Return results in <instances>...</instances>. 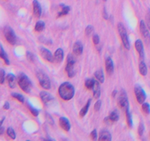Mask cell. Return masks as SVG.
Masks as SVG:
<instances>
[{
  "label": "cell",
  "instance_id": "cell-13",
  "mask_svg": "<svg viewBox=\"0 0 150 141\" xmlns=\"http://www.w3.org/2000/svg\"><path fill=\"white\" fill-rule=\"evenodd\" d=\"M40 97L42 102L45 104H46V105L54 100L52 95L50 93H48L45 92V91H42V92L40 93Z\"/></svg>",
  "mask_w": 150,
  "mask_h": 141
},
{
  "label": "cell",
  "instance_id": "cell-42",
  "mask_svg": "<svg viewBox=\"0 0 150 141\" xmlns=\"http://www.w3.org/2000/svg\"><path fill=\"white\" fill-rule=\"evenodd\" d=\"M4 110H9L10 109V104H9L8 101H6L4 104Z\"/></svg>",
  "mask_w": 150,
  "mask_h": 141
},
{
  "label": "cell",
  "instance_id": "cell-17",
  "mask_svg": "<svg viewBox=\"0 0 150 141\" xmlns=\"http://www.w3.org/2000/svg\"><path fill=\"white\" fill-rule=\"evenodd\" d=\"M83 44L80 42V41H76L74 43L73 47V53L76 55H80L83 53Z\"/></svg>",
  "mask_w": 150,
  "mask_h": 141
},
{
  "label": "cell",
  "instance_id": "cell-33",
  "mask_svg": "<svg viewBox=\"0 0 150 141\" xmlns=\"http://www.w3.org/2000/svg\"><path fill=\"white\" fill-rule=\"evenodd\" d=\"M28 107H29V110H30V112L32 113V115H33L34 116H35V117H36V116H38V115H39V111H38L36 108H35V107H32L31 104H28Z\"/></svg>",
  "mask_w": 150,
  "mask_h": 141
},
{
  "label": "cell",
  "instance_id": "cell-41",
  "mask_svg": "<svg viewBox=\"0 0 150 141\" xmlns=\"http://www.w3.org/2000/svg\"><path fill=\"white\" fill-rule=\"evenodd\" d=\"M26 57H27V59L30 62H34V60H35V59H34V55L32 52L27 51V52H26Z\"/></svg>",
  "mask_w": 150,
  "mask_h": 141
},
{
  "label": "cell",
  "instance_id": "cell-19",
  "mask_svg": "<svg viewBox=\"0 0 150 141\" xmlns=\"http://www.w3.org/2000/svg\"><path fill=\"white\" fill-rule=\"evenodd\" d=\"M112 137H111V135L108 131L107 130H103L101 131L100 133L99 137L98 140H111Z\"/></svg>",
  "mask_w": 150,
  "mask_h": 141
},
{
  "label": "cell",
  "instance_id": "cell-8",
  "mask_svg": "<svg viewBox=\"0 0 150 141\" xmlns=\"http://www.w3.org/2000/svg\"><path fill=\"white\" fill-rule=\"evenodd\" d=\"M139 29H140V32L144 40L145 43L146 44H149L150 43V33L149 29L148 28L147 25L144 21H141L139 24Z\"/></svg>",
  "mask_w": 150,
  "mask_h": 141
},
{
  "label": "cell",
  "instance_id": "cell-9",
  "mask_svg": "<svg viewBox=\"0 0 150 141\" xmlns=\"http://www.w3.org/2000/svg\"><path fill=\"white\" fill-rule=\"evenodd\" d=\"M134 92L138 102L139 104H143L146 98V94L143 88L140 85H136L134 88Z\"/></svg>",
  "mask_w": 150,
  "mask_h": 141
},
{
  "label": "cell",
  "instance_id": "cell-7",
  "mask_svg": "<svg viewBox=\"0 0 150 141\" xmlns=\"http://www.w3.org/2000/svg\"><path fill=\"white\" fill-rule=\"evenodd\" d=\"M118 104L121 108L124 109L125 110L127 111L129 110V102L128 98H127V93L125 90H122L118 97Z\"/></svg>",
  "mask_w": 150,
  "mask_h": 141
},
{
  "label": "cell",
  "instance_id": "cell-35",
  "mask_svg": "<svg viewBox=\"0 0 150 141\" xmlns=\"http://www.w3.org/2000/svg\"><path fill=\"white\" fill-rule=\"evenodd\" d=\"M144 132V125L143 123H140L139 126V129H138V132H139V136H142Z\"/></svg>",
  "mask_w": 150,
  "mask_h": 141
},
{
  "label": "cell",
  "instance_id": "cell-18",
  "mask_svg": "<svg viewBox=\"0 0 150 141\" xmlns=\"http://www.w3.org/2000/svg\"><path fill=\"white\" fill-rule=\"evenodd\" d=\"M92 91H93V96L95 98H99L100 96V82L98 80H95V83L94 87L92 88Z\"/></svg>",
  "mask_w": 150,
  "mask_h": 141
},
{
  "label": "cell",
  "instance_id": "cell-32",
  "mask_svg": "<svg viewBox=\"0 0 150 141\" xmlns=\"http://www.w3.org/2000/svg\"><path fill=\"white\" fill-rule=\"evenodd\" d=\"M11 95L13 97V98H15L16 99H17L18 101H20V102H21V103L24 102V97H23L21 94L16 93H13L11 94Z\"/></svg>",
  "mask_w": 150,
  "mask_h": 141
},
{
  "label": "cell",
  "instance_id": "cell-38",
  "mask_svg": "<svg viewBox=\"0 0 150 141\" xmlns=\"http://www.w3.org/2000/svg\"><path fill=\"white\" fill-rule=\"evenodd\" d=\"M92 41H93L94 44H95V45H98V44L100 43L99 36H98L97 34H95V35H93V36H92Z\"/></svg>",
  "mask_w": 150,
  "mask_h": 141
},
{
  "label": "cell",
  "instance_id": "cell-21",
  "mask_svg": "<svg viewBox=\"0 0 150 141\" xmlns=\"http://www.w3.org/2000/svg\"><path fill=\"white\" fill-rule=\"evenodd\" d=\"M139 73L142 75V76H146L147 74V67H146V63L144 62V60H141L140 63H139Z\"/></svg>",
  "mask_w": 150,
  "mask_h": 141
},
{
  "label": "cell",
  "instance_id": "cell-11",
  "mask_svg": "<svg viewBox=\"0 0 150 141\" xmlns=\"http://www.w3.org/2000/svg\"><path fill=\"white\" fill-rule=\"evenodd\" d=\"M135 46L136 50L139 53V58L141 60H144V44L141 40H137L135 43Z\"/></svg>",
  "mask_w": 150,
  "mask_h": 141
},
{
  "label": "cell",
  "instance_id": "cell-25",
  "mask_svg": "<svg viewBox=\"0 0 150 141\" xmlns=\"http://www.w3.org/2000/svg\"><path fill=\"white\" fill-rule=\"evenodd\" d=\"M90 104H91V99H89V101L86 102V105H85L84 107H83V108L81 110V111H80L81 117H84V116L86 115V113H87V112H88V110H89V107H90Z\"/></svg>",
  "mask_w": 150,
  "mask_h": 141
},
{
  "label": "cell",
  "instance_id": "cell-29",
  "mask_svg": "<svg viewBox=\"0 0 150 141\" xmlns=\"http://www.w3.org/2000/svg\"><path fill=\"white\" fill-rule=\"evenodd\" d=\"M126 117H127V126L130 128L133 127V119H132L131 113H130L129 110L126 111Z\"/></svg>",
  "mask_w": 150,
  "mask_h": 141
},
{
  "label": "cell",
  "instance_id": "cell-5",
  "mask_svg": "<svg viewBox=\"0 0 150 141\" xmlns=\"http://www.w3.org/2000/svg\"><path fill=\"white\" fill-rule=\"evenodd\" d=\"M75 64H76V59L71 54H69L67 58V65H66L65 70L69 77L72 78L76 74L75 70Z\"/></svg>",
  "mask_w": 150,
  "mask_h": 141
},
{
  "label": "cell",
  "instance_id": "cell-2",
  "mask_svg": "<svg viewBox=\"0 0 150 141\" xmlns=\"http://www.w3.org/2000/svg\"><path fill=\"white\" fill-rule=\"evenodd\" d=\"M18 84L21 89L25 93H29L32 90V85L30 79L24 73H21L18 76Z\"/></svg>",
  "mask_w": 150,
  "mask_h": 141
},
{
  "label": "cell",
  "instance_id": "cell-4",
  "mask_svg": "<svg viewBox=\"0 0 150 141\" xmlns=\"http://www.w3.org/2000/svg\"><path fill=\"white\" fill-rule=\"evenodd\" d=\"M117 27H118V32L120 35V38H121L123 46H124L125 48L126 49H130V41H129L128 35H127V30H126L125 27V26L123 25V24L122 23H119Z\"/></svg>",
  "mask_w": 150,
  "mask_h": 141
},
{
  "label": "cell",
  "instance_id": "cell-16",
  "mask_svg": "<svg viewBox=\"0 0 150 141\" xmlns=\"http://www.w3.org/2000/svg\"><path fill=\"white\" fill-rule=\"evenodd\" d=\"M59 125L64 131L68 132L70 129V123L68 119L65 117H61L59 118Z\"/></svg>",
  "mask_w": 150,
  "mask_h": 141
},
{
  "label": "cell",
  "instance_id": "cell-3",
  "mask_svg": "<svg viewBox=\"0 0 150 141\" xmlns=\"http://www.w3.org/2000/svg\"><path fill=\"white\" fill-rule=\"evenodd\" d=\"M36 75L40 86L44 89L49 90L51 88V81L48 75L42 70H38Z\"/></svg>",
  "mask_w": 150,
  "mask_h": 141
},
{
  "label": "cell",
  "instance_id": "cell-1",
  "mask_svg": "<svg viewBox=\"0 0 150 141\" xmlns=\"http://www.w3.org/2000/svg\"><path fill=\"white\" fill-rule=\"evenodd\" d=\"M59 94L61 98L65 101H68L73 98L75 94V88L70 82H65L61 84L59 88Z\"/></svg>",
  "mask_w": 150,
  "mask_h": 141
},
{
  "label": "cell",
  "instance_id": "cell-39",
  "mask_svg": "<svg viewBox=\"0 0 150 141\" xmlns=\"http://www.w3.org/2000/svg\"><path fill=\"white\" fill-rule=\"evenodd\" d=\"M91 138H92L93 140H98V133H97V130L96 129H94L92 132H91Z\"/></svg>",
  "mask_w": 150,
  "mask_h": 141
},
{
  "label": "cell",
  "instance_id": "cell-24",
  "mask_svg": "<svg viewBox=\"0 0 150 141\" xmlns=\"http://www.w3.org/2000/svg\"><path fill=\"white\" fill-rule=\"evenodd\" d=\"M0 57L4 61V63L7 65H10V60H9L8 56H7V53L4 51V48H3L2 46H1L0 48Z\"/></svg>",
  "mask_w": 150,
  "mask_h": 141
},
{
  "label": "cell",
  "instance_id": "cell-15",
  "mask_svg": "<svg viewBox=\"0 0 150 141\" xmlns=\"http://www.w3.org/2000/svg\"><path fill=\"white\" fill-rule=\"evenodd\" d=\"M54 59L56 63H60L61 62H62L63 59H64V51L62 48H59L56 50L54 54Z\"/></svg>",
  "mask_w": 150,
  "mask_h": 141
},
{
  "label": "cell",
  "instance_id": "cell-23",
  "mask_svg": "<svg viewBox=\"0 0 150 141\" xmlns=\"http://www.w3.org/2000/svg\"><path fill=\"white\" fill-rule=\"evenodd\" d=\"M95 76L98 81H99L100 83H103L105 80V76H104L103 71L102 70H98L95 73Z\"/></svg>",
  "mask_w": 150,
  "mask_h": 141
},
{
  "label": "cell",
  "instance_id": "cell-12",
  "mask_svg": "<svg viewBox=\"0 0 150 141\" xmlns=\"http://www.w3.org/2000/svg\"><path fill=\"white\" fill-rule=\"evenodd\" d=\"M105 69L106 71L108 74H112L114 73V62H113L112 59L110 57H107L105 60Z\"/></svg>",
  "mask_w": 150,
  "mask_h": 141
},
{
  "label": "cell",
  "instance_id": "cell-43",
  "mask_svg": "<svg viewBox=\"0 0 150 141\" xmlns=\"http://www.w3.org/2000/svg\"><path fill=\"white\" fill-rule=\"evenodd\" d=\"M103 14H104V19H108V15H107L106 11H105V10H104Z\"/></svg>",
  "mask_w": 150,
  "mask_h": 141
},
{
  "label": "cell",
  "instance_id": "cell-40",
  "mask_svg": "<svg viewBox=\"0 0 150 141\" xmlns=\"http://www.w3.org/2000/svg\"><path fill=\"white\" fill-rule=\"evenodd\" d=\"M0 73H1V84H3L4 82V80L6 79L5 72H4V70L3 69H1Z\"/></svg>",
  "mask_w": 150,
  "mask_h": 141
},
{
  "label": "cell",
  "instance_id": "cell-28",
  "mask_svg": "<svg viewBox=\"0 0 150 141\" xmlns=\"http://www.w3.org/2000/svg\"><path fill=\"white\" fill-rule=\"evenodd\" d=\"M95 83V79H88L85 81V87L87 89L92 90V88L94 87Z\"/></svg>",
  "mask_w": 150,
  "mask_h": 141
},
{
  "label": "cell",
  "instance_id": "cell-26",
  "mask_svg": "<svg viewBox=\"0 0 150 141\" xmlns=\"http://www.w3.org/2000/svg\"><path fill=\"white\" fill-rule=\"evenodd\" d=\"M62 10L59 12L58 13V17H61V16H66L67 13H69L70 10V7L67 5H62Z\"/></svg>",
  "mask_w": 150,
  "mask_h": 141
},
{
  "label": "cell",
  "instance_id": "cell-22",
  "mask_svg": "<svg viewBox=\"0 0 150 141\" xmlns=\"http://www.w3.org/2000/svg\"><path fill=\"white\" fill-rule=\"evenodd\" d=\"M108 118L109 119V121L117 122L120 119V113H119L117 110H114V111H112L110 113L109 116Z\"/></svg>",
  "mask_w": 150,
  "mask_h": 141
},
{
  "label": "cell",
  "instance_id": "cell-34",
  "mask_svg": "<svg viewBox=\"0 0 150 141\" xmlns=\"http://www.w3.org/2000/svg\"><path fill=\"white\" fill-rule=\"evenodd\" d=\"M94 31V27L92 26V25H89L86 27V29H85V33H86V35L89 36L92 34Z\"/></svg>",
  "mask_w": 150,
  "mask_h": 141
},
{
  "label": "cell",
  "instance_id": "cell-6",
  "mask_svg": "<svg viewBox=\"0 0 150 141\" xmlns=\"http://www.w3.org/2000/svg\"><path fill=\"white\" fill-rule=\"evenodd\" d=\"M4 35L5 39L7 40V42L9 43L11 45H14L16 43V41H17V38H16V35L15 32L13 31V29H12L10 26H5L4 28Z\"/></svg>",
  "mask_w": 150,
  "mask_h": 141
},
{
  "label": "cell",
  "instance_id": "cell-44",
  "mask_svg": "<svg viewBox=\"0 0 150 141\" xmlns=\"http://www.w3.org/2000/svg\"><path fill=\"white\" fill-rule=\"evenodd\" d=\"M4 127H2V126H1V127H0V135H2L3 132H4Z\"/></svg>",
  "mask_w": 150,
  "mask_h": 141
},
{
  "label": "cell",
  "instance_id": "cell-31",
  "mask_svg": "<svg viewBox=\"0 0 150 141\" xmlns=\"http://www.w3.org/2000/svg\"><path fill=\"white\" fill-rule=\"evenodd\" d=\"M142 110L144 113L146 115L150 114V105L149 104L146 102H144L142 104Z\"/></svg>",
  "mask_w": 150,
  "mask_h": 141
},
{
  "label": "cell",
  "instance_id": "cell-36",
  "mask_svg": "<svg viewBox=\"0 0 150 141\" xmlns=\"http://www.w3.org/2000/svg\"><path fill=\"white\" fill-rule=\"evenodd\" d=\"M101 104H102V102H101L100 100H98V101H96V103L95 104V106H94V109H95V111L98 112L100 110Z\"/></svg>",
  "mask_w": 150,
  "mask_h": 141
},
{
  "label": "cell",
  "instance_id": "cell-20",
  "mask_svg": "<svg viewBox=\"0 0 150 141\" xmlns=\"http://www.w3.org/2000/svg\"><path fill=\"white\" fill-rule=\"evenodd\" d=\"M6 79H7L9 86L10 88H15L16 84V77L14 74H13V73H9V74H7V76H6Z\"/></svg>",
  "mask_w": 150,
  "mask_h": 141
},
{
  "label": "cell",
  "instance_id": "cell-37",
  "mask_svg": "<svg viewBox=\"0 0 150 141\" xmlns=\"http://www.w3.org/2000/svg\"><path fill=\"white\" fill-rule=\"evenodd\" d=\"M146 24L150 30V9L148 10L147 13H146Z\"/></svg>",
  "mask_w": 150,
  "mask_h": 141
},
{
  "label": "cell",
  "instance_id": "cell-27",
  "mask_svg": "<svg viewBox=\"0 0 150 141\" xmlns=\"http://www.w3.org/2000/svg\"><path fill=\"white\" fill-rule=\"evenodd\" d=\"M45 29V23L42 21H39L36 23L35 26V29L37 32H42Z\"/></svg>",
  "mask_w": 150,
  "mask_h": 141
},
{
  "label": "cell",
  "instance_id": "cell-45",
  "mask_svg": "<svg viewBox=\"0 0 150 141\" xmlns=\"http://www.w3.org/2000/svg\"><path fill=\"white\" fill-rule=\"evenodd\" d=\"M117 90H114L113 91V93H112V96L113 97H115L116 95H117Z\"/></svg>",
  "mask_w": 150,
  "mask_h": 141
},
{
  "label": "cell",
  "instance_id": "cell-10",
  "mask_svg": "<svg viewBox=\"0 0 150 141\" xmlns=\"http://www.w3.org/2000/svg\"><path fill=\"white\" fill-rule=\"evenodd\" d=\"M40 54L42 57V58L45 60L50 62V63H52V62L54 61V56H53V54H51V52L48 48H45L44 47H40Z\"/></svg>",
  "mask_w": 150,
  "mask_h": 141
},
{
  "label": "cell",
  "instance_id": "cell-14",
  "mask_svg": "<svg viewBox=\"0 0 150 141\" xmlns=\"http://www.w3.org/2000/svg\"><path fill=\"white\" fill-rule=\"evenodd\" d=\"M33 13L37 18H40L42 14V7L38 0L33 1Z\"/></svg>",
  "mask_w": 150,
  "mask_h": 141
},
{
  "label": "cell",
  "instance_id": "cell-46",
  "mask_svg": "<svg viewBox=\"0 0 150 141\" xmlns=\"http://www.w3.org/2000/svg\"><path fill=\"white\" fill-rule=\"evenodd\" d=\"M4 117H2L1 121H0V126H1V125H2V123H3V121H4Z\"/></svg>",
  "mask_w": 150,
  "mask_h": 141
},
{
  "label": "cell",
  "instance_id": "cell-30",
  "mask_svg": "<svg viewBox=\"0 0 150 141\" xmlns=\"http://www.w3.org/2000/svg\"><path fill=\"white\" fill-rule=\"evenodd\" d=\"M7 134L9 137H10L11 139H16V132H15L14 129L11 127H9L7 128Z\"/></svg>",
  "mask_w": 150,
  "mask_h": 141
}]
</instances>
